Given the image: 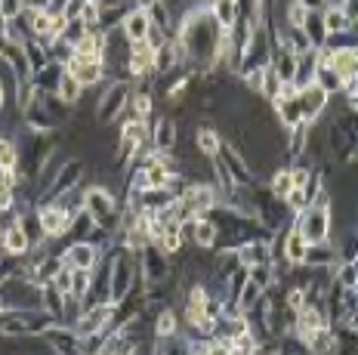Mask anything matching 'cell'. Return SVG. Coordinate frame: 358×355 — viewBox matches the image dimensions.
<instances>
[{
  "mask_svg": "<svg viewBox=\"0 0 358 355\" xmlns=\"http://www.w3.org/2000/svg\"><path fill=\"white\" fill-rule=\"evenodd\" d=\"M84 210L90 213V219H93L96 226H102V229L111 232L115 217H117V201L106 186H90L84 191Z\"/></svg>",
  "mask_w": 358,
  "mask_h": 355,
  "instance_id": "1",
  "label": "cell"
},
{
  "mask_svg": "<svg viewBox=\"0 0 358 355\" xmlns=\"http://www.w3.org/2000/svg\"><path fill=\"white\" fill-rule=\"evenodd\" d=\"M296 232L303 235L306 244H315V241L331 238V210H327V207L309 204L306 210H300V223H296Z\"/></svg>",
  "mask_w": 358,
  "mask_h": 355,
  "instance_id": "2",
  "label": "cell"
},
{
  "mask_svg": "<svg viewBox=\"0 0 358 355\" xmlns=\"http://www.w3.org/2000/svg\"><path fill=\"white\" fill-rule=\"evenodd\" d=\"M130 84L127 80H115V84L106 87V93L99 96V102H96V121L99 124H111L117 115L127 108V102H130Z\"/></svg>",
  "mask_w": 358,
  "mask_h": 355,
  "instance_id": "3",
  "label": "cell"
},
{
  "mask_svg": "<svg viewBox=\"0 0 358 355\" xmlns=\"http://www.w3.org/2000/svg\"><path fill=\"white\" fill-rule=\"evenodd\" d=\"M37 217H41V229H43V235H47V238H62V235H69L71 219H74L59 201H50L41 213H37Z\"/></svg>",
  "mask_w": 358,
  "mask_h": 355,
  "instance_id": "4",
  "label": "cell"
},
{
  "mask_svg": "<svg viewBox=\"0 0 358 355\" xmlns=\"http://www.w3.org/2000/svg\"><path fill=\"white\" fill-rule=\"evenodd\" d=\"M127 68H130L133 78H143L155 71V47L148 41H130V50H127Z\"/></svg>",
  "mask_w": 358,
  "mask_h": 355,
  "instance_id": "5",
  "label": "cell"
},
{
  "mask_svg": "<svg viewBox=\"0 0 358 355\" xmlns=\"http://www.w3.org/2000/svg\"><path fill=\"white\" fill-rule=\"evenodd\" d=\"M296 99H300V108H303V121H315V117L327 108L331 96H327L322 87L315 84V80H309L306 87H300V90H296Z\"/></svg>",
  "mask_w": 358,
  "mask_h": 355,
  "instance_id": "6",
  "label": "cell"
},
{
  "mask_svg": "<svg viewBox=\"0 0 358 355\" xmlns=\"http://www.w3.org/2000/svg\"><path fill=\"white\" fill-rule=\"evenodd\" d=\"M69 75L78 80L80 87H93V84H99L102 75H106V65L102 62H93V59H80V56H71L69 62L62 65Z\"/></svg>",
  "mask_w": 358,
  "mask_h": 355,
  "instance_id": "7",
  "label": "cell"
},
{
  "mask_svg": "<svg viewBox=\"0 0 358 355\" xmlns=\"http://www.w3.org/2000/svg\"><path fill=\"white\" fill-rule=\"evenodd\" d=\"M62 263L69 266V269H90V272H93L96 263H99V247H96V244H90V241L84 238V241L71 244V247L65 250V254H62Z\"/></svg>",
  "mask_w": 358,
  "mask_h": 355,
  "instance_id": "8",
  "label": "cell"
},
{
  "mask_svg": "<svg viewBox=\"0 0 358 355\" xmlns=\"http://www.w3.org/2000/svg\"><path fill=\"white\" fill-rule=\"evenodd\" d=\"M340 260L337 247L331 241H315V244H306V254H303V266L306 269H334V263Z\"/></svg>",
  "mask_w": 358,
  "mask_h": 355,
  "instance_id": "9",
  "label": "cell"
},
{
  "mask_svg": "<svg viewBox=\"0 0 358 355\" xmlns=\"http://www.w3.org/2000/svg\"><path fill=\"white\" fill-rule=\"evenodd\" d=\"M133 281H136L133 260H130V256H121V260L115 263V275H111V297H108V303H121L127 294H130Z\"/></svg>",
  "mask_w": 358,
  "mask_h": 355,
  "instance_id": "10",
  "label": "cell"
},
{
  "mask_svg": "<svg viewBox=\"0 0 358 355\" xmlns=\"http://www.w3.org/2000/svg\"><path fill=\"white\" fill-rule=\"evenodd\" d=\"M272 106H275V115H278V121H281L285 130H294V127H300V124H306L296 96H275Z\"/></svg>",
  "mask_w": 358,
  "mask_h": 355,
  "instance_id": "11",
  "label": "cell"
},
{
  "mask_svg": "<svg viewBox=\"0 0 358 355\" xmlns=\"http://www.w3.org/2000/svg\"><path fill=\"white\" fill-rule=\"evenodd\" d=\"M0 250H3L6 256H25L28 250H31V238L22 232L19 223H10V226L3 229V241H0Z\"/></svg>",
  "mask_w": 358,
  "mask_h": 355,
  "instance_id": "12",
  "label": "cell"
},
{
  "mask_svg": "<svg viewBox=\"0 0 358 355\" xmlns=\"http://www.w3.org/2000/svg\"><path fill=\"white\" fill-rule=\"evenodd\" d=\"M71 47H74V56H80V59H93V62L106 59V43H102L99 31H84Z\"/></svg>",
  "mask_w": 358,
  "mask_h": 355,
  "instance_id": "13",
  "label": "cell"
},
{
  "mask_svg": "<svg viewBox=\"0 0 358 355\" xmlns=\"http://www.w3.org/2000/svg\"><path fill=\"white\" fill-rule=\"evenodd\" d=\"M176 136H179V130H176V121H170V117H161L158 124H155V133H152V145H155V152H176Z\"/></svg>",
  "mask_w": 358,
  "mask_h": 355,
  "instance_id": "14",
  "label": "cell"
},
{
  "mask_svg": "<svg viewBox=\"0 0 358 355\" xmlns=\"http://www.w3.org/2000/svg\"><path fill=\"white\" fill-rule=\"evenodd\" d=\"M179 59H182V50H179V43L164 41L161 47H155V71H158V75H170V71H176Z\"/></svg>",
  "mask_w": 358,
  "mask_h": 355,
  "instance_id": "15",
  "label": "cell"
},
{
  "mask_svg": "<svg viewBox=\"0 0 358 355\" xmlns=\"http://www.w3.org/2000/svg\"><path fill=\"white\" fill-rule=\"evenodd\" d=\"M322 22H324V31H327V38L331 34H346V31H352L355 28V22L343 13V6L340 3H331L327 10L322 13Z\"/></svg>",
  "mask_w": 358,
  "mask_h": 355,
  "instance_id": "16",
  "label": "cell"
},
{
  "mask_svg": "<svg viewBox=\"0 0 358 355\" xmlns=\"http://www.w3.org/2000/svg\"><path fill=\"white\" fill-rule=\"evenodd\" d=\"M148 28H152V22H148L145 10H130L121 19V31L127 34V41H145Z\"/></svg>",
  "mask_w": 358,
  "mask_h": 355,
  "instance_id": "17",
  "label": "cell"
},
{
  "mask_svg": "<svg viewBox=\"0 0 358 355\" xmlns=\"http://www.w3.org/2000/svg\"><path fill=\"white\" fill-rule=\"evenodd\" d=\"M192 244H198V247H213L216 241H220V229H216L213 219H204V217H195V226H192Z\"/></svg>",
  "mask_w": 358,
  "mask_h": 355,
  "instance_id": "18",
  "label": "cell"
},
{
  "mask_svg": "<svg viewBox=\"0 0 358 355\" xmlns=\"http://www.w3.org/2000/svg\"><path fill=\"white\" fill-rule=\"evenodd\" d=\"M303 34H306V41L312 43V47H324V41H327V31H324V22H322V13H315V10H309L306 13V19H303Z\"/></svg>",
  "mask_w": 358,
  "mask_h": 355,
  "instance_id": "19",
  "label": "cell"
},
{
  "mask_svg": "<svg viewBox=\"0 0 358 355\" xmlns=\"http://www.w3.org/2000/svg\"><path fill=\"white\" fill-rule=\"evenodd\" d=\"M312 80H315V84L322 87V90H324L327 96L340 93V87H343V78L331 68V65H324V62H318V68H315V75H312Z\"/></svg>",
  "mask_w": 358,
  "mask_h": 355,
  "instance_id": "20",
  "label": "cell"
},
{
  "mask_svg": "<svg viewBox=\"0 0 358 355\" xmlns=\"http://www.w3.org/2000/svg\"><path fill=\"white\" fill-rule=\"evenodd\" d=\"M53 93H56L62 102H69V106H78V102H80V93H84V87H80L78 80L69 75V71H62V78H59V84H56Z\"/></svg>",
  "mask_w": 358,
  "mask_h": 355,
  "instance_id": "21",
  "label": "cell"
},
{
  "mask_svg": "<svg viewBox=\"0 0 358 355\" xmlns=\"http://www.w3.org/2000/svg\"><path fill=\"white\" fill-rule=\"evenodd\" d=\"M303 254H306L303 235L296 232V229H290V235L285 238V256H287V263H290V266H300V263H303Z\"/></svg>",
  "mask_w": 358,
  "mask_h": 355,
  "instance_id": "22",
  "label": "cell"
},
{
  "mask_svg": "<svg viewBox=\"0 0 358 355\" xmlns=\"http://www.w3.org/2000/svg\"><path fill=\"white\" fill-rule=\"evenodd\" d=\"M93 287V272L90 269H71V287H69V297L80 300L84 294Z\"/></svg>",
  "mask_w": 358,
  "mask_h": 355,
  "instance_id": "23",
  "label": "cell"
},
{
  "mask_svg": "<svg viewBox=\"0 0 358 355\" xmlns=\"http://www.w3.org/2000/svg\"><path fill=\"white\" fill-rule=\"evenodd\" d=\"M19 167V145L10 136H0V170H16Z\"/></svg>",
  "mask_w": 358,
  "mask_h": 355,
  "instance_id": "24",
  "label": "cell"
},
{
  "mask_svg": "<svg viewBox=\"0 0 358 355\" xmlns=\"http://www.w3.org/2000/svg\"><path fill=\"white\" fill-rule=\"evenodd\" d=\"M290 189H294V180H290V167L275 170V176H272V180H268V195H275V198H285Z\"/></svg>",
  "mask_w": 358,
  "mask_h": 355,
  "instance_id": "25",
  "label": "cell"
},
{
  "mask_svg": "<svg viewBox=\"0 0 358 355\" xmlns=\"http://www.w3.org/2000/svg\"><path fill=\"white\" fill-rule=\"evenodd\" d=\"M198 152L204 154V158H216V152H220V145H222V139L216 136V130H198Z\"/></svg>",
  "mask_w": 358,
  "mask_h": 355,
  "instance_id": "26",
  "label": "cell"
},
{
  "mask_svg": "<svg viewBox=\"0 0 358 355\" xmlns=\"http://www.w3.org/2000/svg\"><path fill=\"white\" fill-rule=\"evenodd\" d=\"M155 334L158 337H173L176 334V315L170 309H161L158 318H155Z\"/></svg>",
  "mask_w": 358,
  "mask_h": 355,
  "instance_id": "27",
  "label": "cell"
},
{
  "mask_svg": "<svg viewBox=\"0 0 358 355\" xmlns=\"http://www.w3.org/2000/svg\"><path fill=\"white\" fill-rule=\"evenodd\" d=\"M22 10H25V0H0V22L19 19Z\"/></svg>",
  "mask_w": 358,
  "mask_h": 355,
  "instance_id": "28",
  "label": "cell"
},
{
  "mask_svg": "<svg viewBox=\"0 0 358 355\" xmlns=\"http://www.w3.org/2000/svg\"><path fill=\"white\" fill-rule=\"evenodd\" d=\"M306 13H309V6H303L300 0H290L287 10H285L287 25H290V28H300V25H303V19H306Z\"/></svg>",
  "mask_w": 358,
  "mask_h": 355,
  "instance_id": "29",
  "label": "cell"
},
{
  "mask_svg": "<svg viewBox=\"0 0 358 355\" xmlns=\"http://www.w3.org/2000/svg\"><path fill=\"white\" fill-rule=\"evenodd\" d=\"M337 284H340V287H349V291H352V287L358 284L355 263H343V266H340V272H337Z\"/></svg>",
  "mask_w": 358,
  "mask_h": 355,
  "instance_id": "30",
  "label": "cell"
},
{
  "mask_svg": "<svg viewBox=\"0 0 358 355\" xmlns=\"http://www.w3.org/2000/svg\"><path fill=\"white\" fill-rule=\"evenodd\" d=\"M28 13H50L53 10V0H25Z\"/></svg>",
  "mask_w": 358,
  "mask_h": 355,
  "instance_id": "31",
  "label": "cell"
},
{
  "mask_svg": "<svg viewBox=\"0 0 358 355\" xmlns=\"http://www.w3.org/2000/svg\"><path fill=\"white\" fill-rule=\"evenodd\" d=\"M300 3H303V6H309V10H318V6H322L324 0H300Z\"/></svg>",
  "mask_w": 358,
  "mask_h": 355,
  "instance_id": "32",
  "label": "cell"
},
{
  "mask_svg": "<svg viewBox=\"0 0 358 355\" xmlns=\"http://www.w3.org/2000/svg\"><path fill=\"white\" fill-rule=\"evenodd\" d=\"M3 102H6V87L0 84V112H3Z\"/></svg>",
  "mask_w": 358,
  "mask_h": 355,
  "instance_id": "33",
  "label": "cell"
},
{
  "mask_svg": "<svg viewBox=\"0 0 358 355\" xmlns=\"http://www.w3.org/2000/svg\"><path fill=\"white\" fill-rule=\"evenodd\" d=\"M0 241H3V229H0Z\"/></svg>",
  "mask_w": 358,
  "mask_h": 355,
  "instance_id": "34",
  "label": "cell"
},
{
  "mask_svg": "<svg viewBox=\"0 0 358 355\" xmlns=\"http://www.w3.org/2000/svg\"><path fill=\"white\" fill-rule=\"evenodd\" d=\"M0 312H3V300H0Z\"/></svg>",
  "mask_w": 358,
  "mask_h": 355,
  "instance_id": "35",
  "label": "cell"
}]
</instances>
